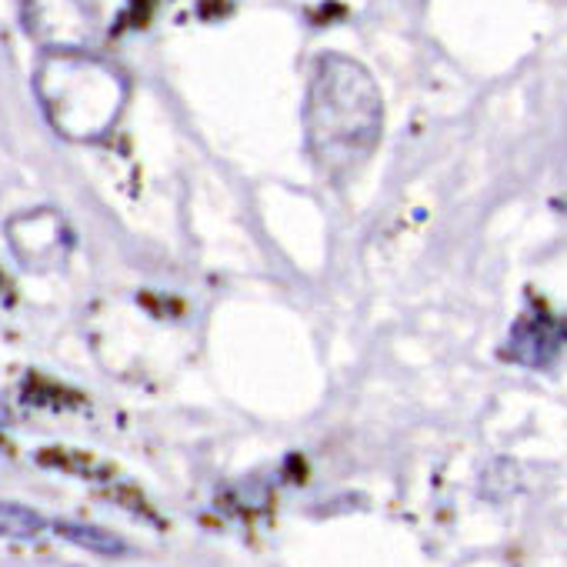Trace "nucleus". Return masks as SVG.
Returning <instances> with one entry per match:
<instances>
[{
  "instance_id": "nucleus-5",
  "label": "nucleus",
  "mask_w": 567,
  "mask_h": 567,
  "mask_svg": "<svg viewBox=\"0 0 567 567\" xmlns=\"http://www.w3.org/2000/svg\"><path fill=\"white\" fill-rule=\"evenodd\" d=\"M51 530V520L41 517L34 507L18 501H0V537L4 540H34Z\"/></svg>"
},
{
  "instance_id": "nucleus-4",
  "label": "nucleus",
  "mask_w": 567,
  "mask_h": 567,
  "mask_svg": "<svg viewBox=\"0 0 567 567\" xmlns=\"http://www.w3.org/2000/svg\"><path fill=\"white\" fill-rule=\"evenodd\" d=\"M51 530H54L61 540H68V544H74V547H84V550H91V554H101V557H121V554L131 550L124 537H117V534L107 530V527L87 524V520H64V517H58V520H51Z\"/></svg>"
},
{
  "instance_id": "nucleus-7",
  "label": "nucleus",
  "mask_w": 567,
  "mask_h": 567,
  "mask_svg": "<svg viewBox=\"0 0 567 567\" xmlns=\"http://www.w3.org/2000/svg\"><path fill=\"white\" fill-rule=\"evenodd\" d=\"M0 298H8V280H4V274H0Z\"/></svg>"
},
{
  "instance_id": "nucleus-6",
  "label": "nucleus",
  "mask_w": 567,
  "mask_h": 567,
  "mask_svg": "<svg viewBox=\"0 0 567 567\" xmlns=\"http://www.w3.org/2000/svg\"><path fill=\"white\" fill-rule=\"evenodd\" d=\"M11 424V411L8 408H0V431H4Z\"/></svg>"
},
{
  "instance_id": "nucleus-3",
  "label": "nucleus",
  "mask_w": 567,
  "mask_h": 567,
  "mask_svg": "<svg viewBox=\"0 0 567 567\" xmlns=\"http://www.w3.org/2000/svg\"><path fill=\"white\" fill-rule=\"evenodd\" d=\"M560 348H564V331L550 318H524L507 341V358L524 368H550Z\"/></svg>"
},
{
  "instance_id": "nucleus-1",
  "label": "nucleus",
  "mask_w": 567,
  "mask_h": 567,
  "mask_svg": "<svg viewBox=\"0 0 567 567\" xmlns=\"http://www.w3.org/2000/svg\"><path fill=\"white\" fill-rule=\"evenodd\" d=\"M381 94L371 74L344 58L324 54L315 64L305 104L308 154L334 181L358 171L381 137Z\"/></svg>"
},
{
  "instance_id": "nucleus-2",
  "label": "nucleus",
  "mask_w": 567,
  "mask_h": 567,
  "mask_svg": "<svg viewBox=\"0 0 567 567\" xmlns=\"http://www.w3.org/2000/svg\"><path fill=\"white\" fill-rule=\"evenodd\" d=\"M41 104L68 137H97L117 117L124 81L104 64L81 54L51 58L38 78Z\"/></svg>"
}]
</instances>
